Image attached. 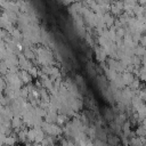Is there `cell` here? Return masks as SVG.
Wrapping results in <instances>:
<instances>
[{"label": "cell", "instance_id": "cell-1", "mask_svg": "<svg viewBox=\"0 0 146 146\" xmlns=\"http://www.w3.org/2000/svg\"><path fill=\"white\" fill-rule=\"evenodd\" d=\"M94 50H95V54H96V58H97V60H99L100 63H105V62L107 60V57H108V56L105 54V51L103 50V48H102L100 46L95 44Z\"/></svg>", "mask_w": 146, "mask_h": 146}, {"label": "cell", "instance_id": "cell-2", "mask_svg": "<svg viewBox=\"0 0 146 146\" xmlns=\"http://www.w3.org/2000/svg\"><path fill=\"white\" fill-rule=\"evenodd\" d=\"M110 84H112V86H114L116 89H119V90H123L127 86H125V83H124V81H123V79H122V74H117V76L113 80V81H111L110 82Z\"/></svg>", "mask_w": 146, "mask_h": 146}, {"label": "cell", "instance_id": "cell-3", "mask_svg": "<svg viewBox=\"0 0 146 146\" xmlns=\"http://www.w3.org/2000/svg\"><path fill=\"white\" fill-rule=\"evenodd\" d=\"M18 74V76L21 78V80L23 81V83L24 84H29V83H32V80H33V78H32V75L27 72V71H23V70H19V72L17 73Z\"/></svg>", "mask_w": 146, "mask_h": 146}, {"label": "cell", "instance_id": "cell-4", "mask_svg": "<svg viewBox=\"0 0 146 146\" xmlns=\"http://www.w3.org/2000/svg\"><path fill=\"white\" fill-rule=\"evenodd\" d=\"M115 19H116V18H115V16H114V15H112L110 11L103 15V21H104V23H105L106 27H111V26H113V25H114V23H115Z\"/></svg>", "mask_w": 146, "mask_h": 146}, {"label": "cell", "instance_id": "cell-5", "mask_svg": "<svg viewBox=\"0 0 146 146\" xmlns=\"http://www.w3.org/2000/svg\"><path fill=\"white\" fill-rule=\"evenodd\" d=\"M145 104H146V103H144V102L139 98V96H135V97L132 98V100H131V106H132V108H133L136 112H138L141 107H144Z\"/></svg>", "mask_w": 146, "mask_h": 146}, {"label": "cell", "instance_id": "cell-6", "mask_svg": "<svg viewBox=\"0 0 146 146\" xmlns=\"http://www.w3.org/2000/svg\"><path fill=\"white\" fill-rule=\"evenodd\" d=\"M34 130H35V143H39L41 144L43 141V139L46 138V132L42 130L41 127H34Z\"/></svg>", "mask_w": 146, "mask_h": 146}, {"label": "cell", "instance_id": "cell-7", "mask_svg": "<svg viewBox=\"0 0 146 146\" xmlns=\"http://www.w3.org/2000/svg\"><path fill=\"white\" fill-rule=\"evenodd\" d=\"M122 79H123L125 86L129 87V86L135 81L136 76H135L133 73H131V72H124V73H122Z\"/></svg>", "mask_w": 146, "mask_h": 146}, {"label": "cell", "instance_id": "cell-8", "mask_svg": "<svg viewBox=\"0 0 146 146\" xmlns=\"http://www.w3.org/2000/svg\"><path fill=\"white\" fill-rule=\"evenodd\" d=\"M57 117H58V112H47V115L44 117V121L47 123L55 124L57 122Z\"/></svg>", "mask_w": 146, "mask_h": 146}, {"label": "cell", "instance_id": "cell-9", "mask_svg": "<svg viewBox=\"0 0 146 146\" xmlns=\"http://www.w3.org/2000/svg\"><path fill=\"white\" fill-rule=\"evenodd\" d=\"M11 127L14 129H23L24 127V121L22 119V116H14L11 120Z\"/></svg>", "mask_w": 146, "mask_h": 146}, {"label": "cell", "instance_id": "cell-10", "mask_svg": "<svg viewBox=\"0 0 146 146\" xmlns=\"http://www.w3.org/2000/svg\"><path fill=\"white\" fill-rule=\"evenodd\" d=\"M110 132L114 135H121L122 133V127L116 124L114 121L110 122Z\"/></svg>", "mask_w": 146, "mask_h": 146}, {"label": "cell", "instance_id": "cell-11", "mask_svg": "<svg viewBox=\"0 0 146 146\" xmlns=\"http://www.w3.org/2000/svg\"><path fill=\"white\" fill-rule=\"evenodd\" d=\"M121 141L120 137H117V135H114V133H108V138H107V143L111 145V146H116L119 145Z\"/></svg>", "mask_w": 146, "mask_h": 146}, {"label": "cell", "instance_id": "cell-12", "mask_svg": "<svg viewBox=\"0 0 146 146\" xmlns=\"http://www.w3.org/2000/svg\"><path fill=\"white\" fill-rule=\"evenodd\" d=\"M71 120H70V117L67 116V115H64V114H58V117H57V122H56V124H58L59 127H63V125H65L67 122H70Z\"/></svg>", "mask_w": 146, "mask_h": 146}, {"label": "cell", "instance_id": "cell-13", "mask_svg": "<svg viewBox=\"0 0 146 146\" xmlns=\"http://www.w3.org/2000/svg\"><path fill=\"white\" fill-rule=\"evenodd\" d=\"M135 55L138 56V57H140V58L145 57V56H146V47H144V46H141V44H138V46L135 48Z\"/></svg>", "mask_w": 146, "mask_h": 146}, {"label": "cell", "instance_id": "cell-14", "mask_svg": "<svg viewBox=\"0 0 146 146\" xmlns=\"http://www.w3.org/2000/svg\"><path fill=\"white\" fill-rule=\"evenodd\" d=\"M117 72L116 71H114V70H111V68H107L106 71H105V78L111 82V81H113L116 76H117Z\"/></svg>", "mask_w": 146, "mask_h": 146}, {"label": "cell", "instance_id": "cell-15", "mask_svg": "<svg viewBox=\"0 0 146 146\" xmlns=\"http://www.w3.org/2000/svg\"><path fill=\"white\" fill-rule=\"evenodd\" d=\"M133 15H136L137 17L139 16H145L146 15V9L145 7L140 6V5H137L135 8H133Z\"/></svg>", "mask_w": 146, "mask_h": 146}, {"label": "cell", "instance_id": "cell-16", "mask_svg": "<svg viewBox=\"0 0 146 146\" xmlns=\"http://www.w3.org/2000/svg\"><path fill=\"white\" fill-rule=\"evenodd\" d=\"M115 114H114V112H113V110L112 108H106L105 110V112H104V119H106L108 122L111 121H114V119H115Z\"/></svg>", "mask_w": 146, "mask_h": 146}, {"label": "cell", "instance_id": "cell-17", "mask_svg": "<svg viewBox=\"0 0 146 146\" xmlns=\"http://www.w3.org/2000/svg\"><path fill=\"white\" fill-rule=\"evenodd\" d=\"M129 88H130L131 90L136 91V92H137L138 90H140V89L143 88V86H141V83H140V80L136 78V79H135V81H133V82H132V83L129 86Z\"/></svg>", "mask_w": 146, "mask_h": 146}, {"label": "cell", "instance_id": "cell-18", "mask_svg": "<svg viewBox=\"0 0 146 146\" xmlns=\"http://www.w3.org/2000/svg\"><path fill=\"white\" fill-rule=\"evenodd\" d=\"M131 123H130V121L128 120V121H125L124 123H123V125H122V132L125 135V136H128L129 137V135H130V132H131Z\"/></svg>", "mask_w": 146, "mask_h": 146}, {"label": "cell", "instance_id": "cell-19", "mask_svg": "<svg viewBox=\"0 0 146 146\" xmlns=\"http://www.w3.org/2000/svg\"><path fill=\"white\" fill-rule=\"evenodd\" d=\"M27 141L29 143H35V130H34V128H31V129H29V131H27Z\"/></svg>", "mask_w": 146, "mask_h": 146}, {"label": "cell", "instance_id": "cell-20", "mask_svg": "<svg viewBox=\"0 0 146 146\" xmlns=\"http://www.w3.org/2000/svg\"><path fill=\"white\" fill-rule=\"evenodd\" d=\"M135 132H136V136L137 137H145L146 136V129L144 128L143 124L137 125V129L135 130Z\"/></svg>", "mask_w": 146, "mask_h": 146}, {"label": "cell", "instance_id": "cell-21", "mask_svg": "<svg viewBox=\"0 0 146 146\" xmlns=\"http://www.w3.org/2000/svg\"><path fill=\"white\" fill-rule=\"evenodd\" d=\"M34 114L38 115V116H40V117H46L47 111L43 110V108H41L40 106H36V107H34Z\"/></svg>", "mask_w": 146, "mask_h": 146}, {"label": "cell", "instance_id": "cell-22", "mask_svg": "<svg viewBox=\"0 0 146 146\" xmlns=\"http://www.w3.org/2000/svg\"><path fill=\"white\" fill-rule=\"evenodd\" d=\"M132 65H133L136 68H140V67L143 66V64H141V58L135 55V56L132 57Z\"/></svg>", "mask_w": 146, "mask_h": 146}, {"label": "cell", "instance_id": "cell-23", "mask_svg": "<svg viewBox=\"0 0 146 146\" xmlns=\"http://www.w3.org/2000/svg\"><path fill=\"white\" fill-rule=\"evenodd\" d=\"M137 96H139V98H140L144 103H146V88L143 87L140 90H138V91H137Z\"/></svg>", "mask_w": 146, "mask_h": 146}, {"label": "cell", "instance_id": "cell-24", "mask_svg": "<svg viewBox=\"0 0 146 146\" xmlns=\"http://www.w3.org/2000/svg\"><path fill=\"white\" fill-rule=\"evenodd\" d=\"M27 72L32 75V78H39V70L36 68V66H32Z\"/></svg>", "mask_w": 146, "mask_h": 146}, {"label": "cell", "instance_id": "cell-25", "mask_svg": "<svg viewBox=\"0 0 146 146\" xmlns=\"http://www.w3.org/2000/svg\"><path fill=\"white\" fill-rule=\"evenodd\" d=\"M139 80L143 82H146V68L145 67H140V73H139Z\"/></svg>", "mask_w": 146, "mask_h": 146}, {"label": "cell", "instance_id": "cell-26", "mask_svg": "<svg viewBox=\"0 0 146 146\" xmlns=\"http://www.w3.org/2000/svg\"><path fill=\"white\" fill-rule=\"evenodd\" d=\"M74 82H75L78 86H83V78H82L81 75L76 74L75 78H74Z\"/></svg>", "mask_w": 146, "mask_h": 146}, {"label": "cell", "instance_id": "cell-27", "mask_svg": "<svg viewBox=\"0 0 146 146\" xmlns=\"http://www.w3.org/2000/svg\"><path fill=\"white\" fill-rule=\"evenodd\" d=\"M92 143H94V146H104V141H102L99 139H95Z\"/></svg>", "mask_w": 146, "mask_h": 146}, {"label": "cell", "instance_id": "cell-28", "mask_svg": "<svg viewBox=\"0 0 146 146\" xmlns=\"http://www.w3.org/2000/svg\"><path fill=\"white\" fill-rule=\"evenodd\" d=\"M139 44H141V46L146 47V34H143V36H141V39H140Z\"/></svg>", "mask_w": 146, "mask_h": 146}, {"label": "cell", "instance_id": "cell-29", "mask_svg": "<svg viewBox=\"0 0 146 146\" xmlns=\"http://www.w3.org/2000/svg\"><path fill=\"white\" fill-rule=\"evenodd\" d=\"M68 146H79L74 140H68Z\"/></svg>", "mask_w": 146, "mask_h": 146}, {"label": "cell", "instance_id": "cell-30", "mask_svg": "<svg viewBox=\"0 0 146 146\" xmlns=\"http://www.w3.org/2000/svg\"><path fill=\"white\" fill-rule=\"evenodd\" d=\"M24 146H33V144H32V143H26Z\"/></svg>", "mask_w": 146, "mask_h": 146}, {"label": "cell", "instance_id": "cell-31", "mask_svg": "<svg viewBox=\"0 0 146 146\" xmlns=\"http://www.w3.org/2000/svg\"><path fill=\"white\" fill-rule=\"evenodd\" d=\"M87 146H94V143H92V141H89V143L87 144Z\"/></svg>", "mask_w": 146, "mask_h": 146}, {"label": "cell", "instance_id": "cell-32", "mask_svg": "<svg viewBox=\"0 0 146 146\" xmlns=\"http://www.w3.org/2000/svg\"><path fill=\"white\" fill-rule=\"evenodd\" d=\"M104 146H111V145H110V144L106 141V143H104Z\"/></svg>", "mask_w": 146, "mask_h": 146}, {"label": "cell", "instance_id": "cell-33", "mask_svg": "<svg viewBox=\"0 0 146 146\" xmlns=\"http://www.w3.org/2000/svg\"><path fill=\"white\" fill-rule=\"evenodd\" d=\"M144 27H145V34H146V24L144 25Z\"/></svg>", "mask_w": 146, "mask_h": 146}, {"label": "cell", "instance_id": "cell-34", "mask_svg": "<svg viewBox=\"0 0 146 146\" xmlns=\"http://www.w3.org/2000/svg\"><path fill=\"white\" fill-rule=\"evenodd\" d=\"M16 146H21V145H19V144H17V145H16Z\"/></svg>", "mask_w": 146, "mask_h": 146}, {"label": "cell", "instance_id": "cell-35", "mask_svg": "<svg viewBox=\"0 0 146 146\" xmlns=\"http://www.w3.org/2000/svg\"><path fill=\"white\" fill-rule=\"evenodd\" d=\"M49 146H56V145H49Z\"/></svg>", "mask_w": 146, "mask_h": 146}, {"label": "cell", "instance_id": "cell-36", "mask_svg": "<svg viewBox=\"0 0 146 146\" xmlns=\"http://www.w3.org/2000/svg\"><path fill=\"white\" fill-rule=\"evenodd\" d=\"M145 146H146V145H145Z\"/></svg>", "mask_w": 146, "mask_h": 146}]
</instances>
